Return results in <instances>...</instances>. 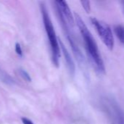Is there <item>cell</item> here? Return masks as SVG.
<instances>
[{
  "mask_svg": "<svg viewBox=\"0 0 124 124\" xmlns=\"http://www.w3.org/2000/svg\"><path fill=\"white\" fill-rule=\"evenodd\" d=\"M74 16H75L74 17L75 20V23L83 39L86 49L88 54H89L90 59L93 62V63L95 64L97 70L100 73H105V64L100 55L99 50L94 38L93 37L90 31L88 29L87 25H86L85 22L83 20L81 17L76 12L74 13Z\"/></svg>",
  "mask_w": 124,
  "mask_h": 124,
  "instance_id": "obj_1",
  "label": "cell"
},
{
  "mask_svg": "<svg viewBox=\"0 0 124 124\" xmlns=\"http://www.w3.org/2000/svg\"><path fill=\"white\" fill-rule=\"evenodd\" d=\"M40 10H41V14L42 16L44 27H45L47 36L48 37V40H49V43L50 46L53 63L54 64V65H56V68H58L59 66V58L61 57L58 39L56 36L54 27L53 25L51 19L50 17L48 9L44 2H40Z\"/></svg>",
  "mask_w": 124,
  "mask_h": 124,
  "instance_id": "obj_2",
  "label": "cell"
},
{
  "mask_svg": "<svg viewBox=\"0 0 124 124\" xmlns=\"http://www.w3.org/2000/svg\"><path fill=\"white\" fill-rule=\"evenodd\" d=\"M91 22L93 26L96 28L99 37L105 45L110 49L113 50L115 45L114 37L112 33V30L108 24L101 20H99L96 17H91Z\"/></svg>",
  "mask_w": 124,
  "mask_h": 124,
  "instance_id": "obj_3",
  "label": "cell"
},
{
  "mask_svg": "<svg viewBox=\"0 0 124 124\" xmlns=\"http://www.w3.org/2000/svg\"><path fill=\"white\" fill-rule=\"evenodd\" d=\"M58 43H59V46H60V49H61L62 51V53L64 56V59H65V61H66V63H67V67L68 68V70L70 73L71 76H74L75 75V62L69 54V52H68L67 49L66 48V46L64 45L63 42L61 41L60 39H58Z\"/></svg>",
  "mask_w": 124,
  "mask_h": 124,
  "instance_id": "obj_4",
  "label": "cell"
},
{
  "mask_svg": "<svg viewBox=\"0 0 124 124\" xmlns=\"http://www.w3.org/2000/svg\"><path fill=\"white\" fill-rule=\"evenodd\" d=\"M60 8V9L61 10L64 16L65 17L66 20H67L68 23L73 27L75 25V18L72 16V14L71 12L70 8L68 6V4L66 1H62V0H59V1H54Z\"/></svg>",
  "mask_w": 124,
  "mask_h": 124,
  "instance_id": "obj_5",
  "label": "cell"
},
{
  "mask_svg": "<svg viewBox=\"0 0 124 124\" xmlns=\"http://www.w3.org/2000/svg\"><path fill=\"white\" fill-rule=\"evenodd\" d=\"M66 36H67V39L69 41V44L72 48V52H73L77 61L80 63V65H84L85 64V58L83 57V53L81 52V50L80 49V48L78 47L75 41L74 40L73 36L72 35H68Z\"/></svg>",
  "mask_w": 124,
  "mask_h": 124,
  "instance_id": "obj_6",
  "label": "cell"
},
{
  "mask_svg": "<svg viewBox=\"0 0 124 124\" xmlns=\"http://www.w3.org/2000/svg\"><path fill=\"white\" fill-rule=\"evenodd\" d=\"M114 31L120 42L124 46V26L122 25H115L114 26Z\"/></svg>",
  "mask_w": 124,
  "mask_h": 124,
  "instance_id": "obj_7",
  "label": "cell"
},
{
  "mask_svg": "<svg viewBox=\"0 0 124 124\" xmlns=\"http://www.w3.org/2000/svg\"><path fill=\"white\" fill-rule=\"evenodd\" d=\"M118 124H124V113L119 108H116Z\"/></svg>",
  "mask_w": 124,
  "mask_h": 124,
  "instance_id": "obj_8",
  "label": "cell"
},
{
  "mask_svg": "<svg viewBox=\"0 0 124 124\" xmlns=\"http://www.w3.org/2000/svg\"><path fill=\"white\" fill-rule=\"evenodd\" d=\"M19 73L21 76V77L26 81L28 82H31V76H29V74L23 69H20L19 70Z\"/></svg>",
  "mask_w": 124,
  "mask_h": 124,
  "instance_id": "obj_9",
  "label": "cell"
},
{
  "mask_svg": "<svg viewBox=\"0 0 124 124\" xmlns=\"http://www.w3.org/2000/svg\"><path fill=\"white\" fill-rule=\"evenodd\" d=\"M80 3L82 4V7L85 9V11L87 13H89L91 12V2H90V1H80Z\"/></svg>",
  "mask_w": 124,
  "mask_h": 124,
  "instance_id": "obj_10",
  "label": "cell"
},
{
  "mask_svg": "<svg viewBox=\"0 0 124 124\" xmlns=\"http://www.w3.org/2000/svg\"><path fill=\"white\" fill-rule=\"evenodd\" d=\"M15 49L16 53H17L19 56H20V57H22V56H23V51H22L21 46H20V44H19V43H16V44H15Z\"/></svg>",
  "mask_w": 124,
  "mask_h": 124,
  "instance_id": "obj_11",
  "label": "cell"
},
{
  "mask_svg": "<svg viewBox=\"0 0 124 124\" xmlns=\"http://www.w3.org/2000/svg\"><path fill=\"white\" fill-rule=\"evenodd\" d=\"M21 121H22V122H23V124H34L33 122L31 120H29L27 118H21Z\"/></svg>",
  "mask_w": 124,
  "mask_h": 124,
  "instance_id": "obj_12",
  "label": "cell"
},
{
  "mask_svg": "<svg viewBox=\"0 0 124 124\" xmlns=\"http://www.w3.org/2000/svg\"><path fill=\"white\" fill-rule=\"evenodd\" d=\"M122 6H123V10H124V1H122Z\"/></svg>",
  "mask_w": 124,
  "mask_h": 124,
  "instance_id": "obj_13",
  "label": "cell"
}]
</instances>
